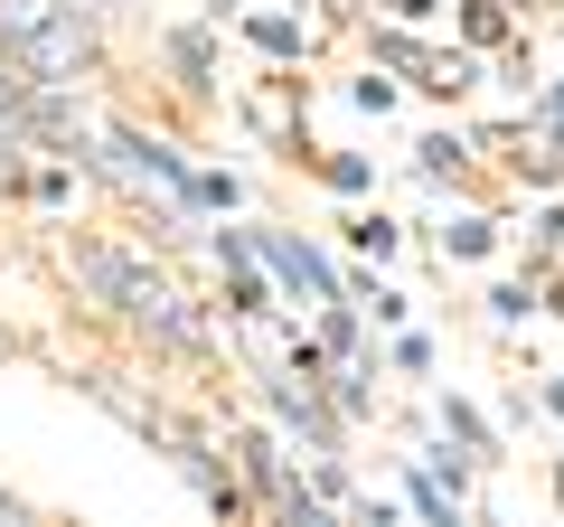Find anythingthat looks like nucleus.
<instances>
[{
    "label": "nucleus",
    "mask_w": 564,
    "mask_h": 527,
    "mask_svg": "<svg viewBox=\"0 0 564 527\" xmlns=\"http://www.w3.org/2000/svg\"><path fill=\"white\" fill-rule=\"evenodd\" d=\"M66 283H76V302H95L104 321L141 330L151 348H180V358H188V348H207V311L170 283L161 264L122 255L113 236H76V245H66Z\"/></svg>",
    "instance_id": "1"
},
{
    "label": "nucleus",
    "mask_w": 564,
    "mask_h": 527,
    "mask_svg": "<svg viewBox=\"0 0 564 527\" xmlns=\"http://www.w3.org/2000/svg\"><path fill=\"white\" fill-rule=\"evenodd\" d=\"M0 66L29 95H66L104 66V29L85 0H0Z\"/></svg>",
    "instance_id": "2"
},
{
    "label": "nucleus",
    "mask_w": 564,
    "mask_h": 527,
    "mask_svg": "<svg viewBox=\"0 0 564 527\" xmlns=\"http://www.w3.org/2000/svg\"><path fill=\"white\" fill-rule=\"evenodd\" d=\"M245 245H254V264L273 273L292 302H311V311H329V302H348V283H339V264L321 255L311 236H292V226H245Z\"/></svg>",
    "instance_id": "3"
},
{
    "label": "nucleus",
    "mask_w": 564,
    "mask_h": 527,
    "mask_svg": "<svg viewBox=\"0 0 564 527\" xmlns=\"http://www.w3.org/2000/svg\"><path fill=\"white\" fill-rule=\"evenodd\" d=\"M377 57H386V66H404L423 95H470V85H480V66H470L462 47H423L414 29H377Z\"/></svg>",
    "instance_id": "4"
},
{
    "label": "nucleus",
    "mask_w": 564,
    "mask_h": 527,
    "mask_svg": "<svg viewBox=\"0 0 564 527\" xmlns=\"http://www.w3.org/2000/svg\"><path fill=\"white\" fill-rule=\"evenodd\" d=\"M263 406H273L282 424L302 433V443L321 452V462H329V452H339V433H348L339 415H329V396H321V386H311V377H263Z\"/></svg>",
    "instance_id": "5"
},
{
    "label": "nucleus",
    "mask_w": 564,
    "mask_h": 527,
    "mask_svg": "<svg viewBox=\"0 0 564 527\" xmlns=\"http://www.w3.org/2000/svg\"><path fill=\"white\" fill-rule=\"evenodd\" d=\"M170 66H180V85L188 95H207V85H217V39H207V29H170Z\"/></svg>",
    "instance_id": "6"
},
{
    "label": "nucleus",
    "mask_w": 564,
    "mask_h": 527,
    "mask_svg": "<svg viewBox=\"0 0 564 527\" xmlns=\"http://www.w3.org/2000/svg\"><path fill=\"white\" fill-rule=\"evenodd\" d=\"M321 396H329V415H339V424H367V406H377L358 358H348V367H321Z\"/></svg>",
    "instance_id": "7"
},
{
    "label": "nucleus",
    "mask_w": 564,
    "mask_h": 527,
    "mask_svg": "<svg viewBox=\"0 0 564 527\" xmlns=\"http://www.w3.org/2000/svg\"><path fill=\"white\" fill-rule=\"evenodd\" d=\"M443 433H452V443H462V452H470V462H499V433H489V424H480V415H470V406H462V396H443Z\"/></svg>",
    "instance_id": "8"
},
{
    "label": "nucleus",
    "mask_w": 564,
    "mask_h": 527,
    "mask_svg": "<svg viewBox=\"0 0 564 527\" xmlns=\"http://www.w3.org/2000/svg\"><path fill=\"white\" fill-rule=\"evenodd\" d=\"M263 508H273V527H339V518H329V508H321V499L302 490V471H292V481H282V490H273Z\"/></svg>",
    "instance_id": "9"
},
{
    "label": "nucleus",
    "mask_w": 564,
    "mask_h": 527,
    "mask_svg": "<svg viewBox=\"0 0 564 527\" xmlns=\"http://www.w3.org/2000/svg\"><path fill=\"white\" fill-rule=\"evenodd\" d=\"M321 358H329V367L358 358V302H329V311H321Z\"/></svg>",
    "instance_id": "10"
},
{
    "label": "nucleus",
    "mask_w": 564,
    "mask_h": 527,
    "mask_svg": "<svg viewBox=\"0 0 564 527\" xmlns=\"http://www.w3.org/2000/svg\"><path fill=\"white\" fill-rule=\"evenodd\" d=\"M462 39L470 47H508V10L499 0H462Z\"/></svg>",
    "instance_id": "11"
},
{
    "label": "nucleus",
    "mask_w": 564,
    "mask_h": 527,
    "mask_svg": "<svg viewBox=\"0 0 564 527\" xmlns=\"http://www.w3.org/2000/svg\"><path fill=\"white\" fill-rule=\"evenodd\" d=\"M245 39H254L263 57H302V47H311V39H302V20H254Z\"/></svg>",
    "instance_id": "12"
},
{
    "label": "nucleus",
    "mask_w": 564,
    "mask_h": 527,
    "mask_svg": "<svg viewBox=\"0 0 564 527\" xmlns=\"http://www.w3.org/2000/svg\"><path fill=\"white\" fill-rule=\"evenodd\" d=\"M489 245H499V226H489V217H452L443 226V255H489Z\"/></svg>",
    "instance_id": "13"
},
{
    "label": "nucleus",
    "mask_w": 564,
    "mask_h": 527,
    "mask_svg": "<svg viewBox=\"0 0 564 527\" xmlns=\"http://www.w3.org/2000/svg\"><path fill=\"white\" fill-rule=\"evenodd\" d=\"M404 490H414V508H423V527H462V508L443 499V481H423V471H414V481H404Z\"/></svg>",
    "instance_id": "14"
},
{
    "label": "nucleus",
    "mask_w": 564,
    "mask_h": 527,
    "mask_svg": "<svg viewBox=\"0 0 564 527\" xmlns=\"http://www.w3.org/2000/svg\"><path fill=\"white\" fill-rule=\"evenodd\" d=\"M462 151H470V142H452V132H433V142H423V180H452V170H462Z\"/></svg>",
    "instance_id": "15"
},
{
    "label": "nucleus",
    "mask_w": 564,
    "mask_h": 527,
    "mask_svg": "<svg viewBox=\"0 0 564 527\" xmlns=\"http://www.w3.org/2000/svg\"><path fill=\"white\" fill-rule=\"evenodd\" d=\"M348 236H358L367 255H395V226H386V217H358V226H348Z\"/></svg>",
    "instance_id": "16"
},
{
    "label": "nucleus",
    "mask_w": 564,
    "mask_h": 527,
    "mask_svg": "<svg viewBox=\"0 0 564 527\" xmlns=\"http://www.w3.org/2000/svg\"><path fill=\"white\" fill-rule=\"evenodd\" d=\"M527 302H536L527 283H499V292H489V311H499V321H527Z\"/></svg>",
    "instance_id": "17"
},
{
    "label": "nucleus",
    "mask_w": 564,
    "mask_h": 527,
    "mask_svg": "<svg viewBox=\"0 0 564 527\" xmlns=\"http://www.w3.org/2000/svg\"><path fill=\"white\" fill-rule=\"evenodd\" d=\"M0 527H39V518H29V508L10 499V490H0Z\"/></svg>",
    "instance_id": "18"
},
{
    "label": "nucleus",
    "mask_w": 564,
    "mask_h": 527,
    "mask_svg": "<svg viewBox=\"0 0 564 527\" xmlns=\"http://www.w3.org/2000/svg\"><path fill=\"white\" fill-rule=\"evenodd\" d=\"M0 104H29V85H20V76H10V66H0Z\"/></svg>",
    "instance_id": "19"
}]
</instances>
